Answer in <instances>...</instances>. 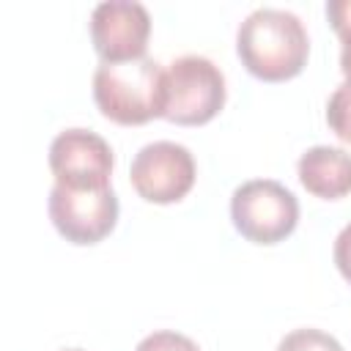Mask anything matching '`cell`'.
<instances>
[{"label":"cell","instance_id":"cell-4","mask_svg":"<svg viewBox=\"0 0 351 351\" xmlns=\"http://www.w3.org/2000/svg\"><path fill=\"white\" fill-rule=\"evenodd\" d=\"M233 228L252 244H277L299 222L296 195L274 178H250L230 195Z\"/></svg>","mask_w":351,"mask_h":351},{"label":"cell","instance_id":"cell-15","mask_svg":"<svg viewBox=\"0 0 351 351\" xmlns=\"http://www.w3.org/2000/svg\"><path fill=\"white\" fill-rule=\"evenodd\" d=\"M63 351H85V348H63Z\"/></svg>","mask_w":351,"mask_h":351},{"label":"cell","instance_id":"cell-8","mask_svg":"<svg viewBox=\"0 0 351 351\" xmlns=\"http://www.w3.org/2000/svg\"><path fill=\"white\" fill-rule=\"evenodd\" d=\"M90 41L101 63L145 58L151 38V14L137 0H104L90 11Z\"/></svg>","mask_w":351,"mask_h":351},{"label":"cell","instance_id":"cell-7","mask_svg":"<svg viewBox=\"0 0 351 351\" xmlns=\"http://www.w3.org/2000/svg\"><path fill=\"white\" fill-rule=\"evenodd\" d=\"M115 167L110 143L90 129H63L49 143V170L55 184L71 189H104Z\"/></svg>","mask_w":351,"mask_h":351},{"label":"cell","instance_id":"cell-5","mask_svg":"<svg viewBox=\"0 0 351 351\" xmlns=\"http://www.w3.org/2000/svg\"><path fill=\"white\" fill-rule=\"evenodd\" d=\"M49 219L55 230L80 247L99 244L104 236L112 233L118 222V195L112 186L104 189H71L63 184H52L47 200Z\"/></svg>","mask_w":351,"mask_h":351},{"label":"cell","instance_id":"cell-14","mask_svg":"<svg viewBox=\"0 0 351 351\" xmlns=\"http://www.w3.org/2000/svg\"><path fill=\"white\" fill-rule=\"evenodd\" d=\"M332 258L337 271L343 274V280L351 285V222L340 228V233L335 236V247H332Z\"/></svg>","mask_w":351,"mask_h":351},{"label":"cell","instance_id":"cell-10","mask_svg":"<svg viewBox=\"0 0 351 351\" xmlns=\"http://www.w3.org/2000/svg\"><path fill=\"white\" fill-rule=\"evenodd\" d=\"M326 19L340 36V71L351 82V0H326Z\"/></svg>","mask_w":351,"mask_h":351},{"label":"cell","instance_id":"cell-1","mask_svg":"<svg viewBox=\"0 0 351 351\" xmlns=\"http://www.w3.org/2000/svg\"><path fill=\"white\" fill-rule=\"evenodd\" d=\"M236 52L252 77L263 82L291 80L304 69L310 55L307 27L288 8L261 5L239 25Z\"/></svg>","mask_w":351,"mask_h":351},{"label":"cell","instance_id":"cell-12","mask_svg":"<svg viewBox=\"0 0 351 351\" xmlns=\"http://www.w3.org/2000/svg\"><path fill=\"white\" fill-rule=\"evenodd\" d=\"M326 123L343 140L351 143V82H340L326 101Z\"/></svg>","mask_w":351,"mask_h":351},{"label":"cell","instance_id":"cell-9","mask_svg":"<svg viewBox=\"0 0 351 351\" xmlns=\"http://www.w3.org/2000/svg\"><path fill=\"white\" fill-rule=\"evenodd\" d=\"M296 173L302 186L321 200H340L351 192V154L337 145H313L299 162Z\"/></svg>","mask_w":351,"mask_h":351},{"label":"cell","instance_id":"cell-6","mask_svg":"<svg viewBox=\"0 0 351 351\" xmlns=\"http://www.w3.org/2000/svg\"><path fill=\"white\" fill-rule=\"evenodd\" d=\"M195 156L186 145L173 140H156L143 145L129 167L134 192L148 203H178L195 186Z\"/></svg>","mask_w":351,"mask_h":351},{"label":"cell","instance_id":"cell-11","mask_svg":"<svg viewBox=\"0 0 351 351\" xmlns=\"http://www.w3.org/2000/svg\"><path fill=\"white\" fill-rule=\"evenodd\" d=\"M277 351H343V346H340L337 337H332V335L324 332V329L302 326V329L288 332V335L277 343Z\"/></svg>","mask_w":351,"mask_h":351},{"label":"cell","instance_id":"cell-3","mask_svg":"<svg viewBox=\"0 0 351 351\" xmlns=\"http://www.w3.org/2000/svg\"><path fill=\"white\" fill-rule=\"evenodd\" d=\"M162 118L178 126H203L225 107V74L203 55H181L165 69Z\"/></svg>","mask_w":351,"mask_h":351},{"label":"cell","instance_id":"cell-13","mask_svg":"<svg viewBox=\"0 0 351 351\" xmlns=\"http://www.w3.org/2000/svg\"><path fill=\"white\" fill-rule=\"evenodd\" d=\"M134 351H200V346L181 335V332H173V329H159V332H151L145 335Z\"/></svg>","mask_w":351,"mask_h":351},{"label":"cell","instance_id":"cell-2","mask_svg":"<svg viewBox=\"0 0 351 351\" xmlns=\"http://www.w3.org/2000/svg\"><path fill=\"white\" fill-rule=\"evenodd\" d=\"M165 69L154 58L99 63L93 71V101L104 118L121 126H140L162 118Z\"/></svg>","mask_w":351,"mask_h":351}]
</instances>
